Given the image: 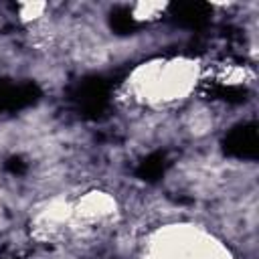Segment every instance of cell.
<instances>
[{"instance_id":"6da1fadb","label":"cell","mask_w":259,"mask_h":259,"mask_svg":"<svg viewBox=\"0 0 259 259\" xmlns=\"http://www.w3.org/2000/svg\"><path fill=\"white\" fill-rule=\"evenodd\" d=\"M111 83L101 75H87L71 89V99L85 119H99L109 105Z\"/></svg>"},{"instance_id":"7a4b0ae2","label":"cell","mask_w":259,"mask_h":259,"mask_svg":"<svg viewBox=\"0 0 259 259\" xmlns=\"http://www.w3.org/2000/svg\"><path fill=\"white\" fill-rule=\"evenodd\" d=\"M223 152L239 160H255L259 156V132L257 123H239L223 138Z\"/></svg>"},{"instance_id":"3957f363","label":"cell","mask_w":259,"mask_h":259,"mask_svg":"<svg viewBox=\"0 0 259 259\" xmlns=\"http://www.w3.org/2000/svg\"><path fill=\"white\" fill-rule=\"evenodd\" d=\"M42 91L32 81L14 83L6 77H0V113L20 111L28 105H34L40 99Z\"/></svg>"},{"instance_id":"277c9868","label":"cell","mask_w":259,"mask_h":259,"mask_svg":"<svg viewBox=\"0 0 259 259\" xmlns=\"http://www.w3.org/2000/svg\"><path fill=\"white\" fill-rule=\"evenodd\" d=\"M168 14L178 26L200 30L208 24L212 16V8L206 2H174L168 6Z\"/></svg>"},{"instance_id":"5b68a950","label":"cell","mask_w":259,"mask_h":259,"mask_svg":"<svg viewBox=\"0 0 259 259\" xmlns=\"http://www.w3.org/2000/svg\"><path fill=\"white\" fill-rule=\"evenodd\" d=\"M168 166H170V162H168V156L164 152H152L138 164L136 176L144 182H158L164 176Z\"/></svg>"},{"instance_id":"8992f818","label":"cell","mask_w":259,"mask_h":259,"mask_svg":"<svg viewBox=\"0 0 259 259\" xmlns=\"http://www.w3.org/2000/svg\"><path fill=\"white\" fill-rule=\"evenodd\" d=\"M138 22L134 18V14L125 8V6H115L111 12H109V28L119 34V36H125V34H134L138 30Z\"/></svg>"},{"instance_id":"52a82bcc","label":"cell","mask_w":259,"mask_h":259,"mask_svg":"<svg viewBox=\"0 0 259 259\" xmlns=\"http://www.w3.org/2000/svg\"><path fill=\"white\" fill-rule=\"evenodd\" d=\"M214 99H223L227 103H245L247 101V89L241 85H219L210 91Z\"/></svg>"},{"instance_id":"ba28073f","label":"cell","mask_w":259,"mask_h":259,"mask_svg":"<svg viewBox=\"0 0 259 259\" xmlns=\"http://www.w3.org/2000/svg\"><path fill=\"white\" fill-rule=\"evenodd\" d=\"M4 168H6L10 174H22V172L26 170V164L22 162V158H20V156H12V158H8V160H6Z\"/></svg>"}]
</instances>
